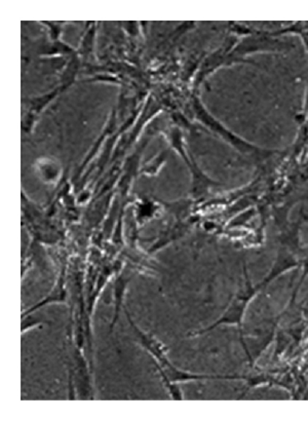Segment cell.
Here are the masks:
<instances>
[{
	"label": "cell",
	"mask_w": 308,
	"mask_h": 421,
	"mask_svg": "<svg viewBox=\"0 0 308 421\" xmlns=\"http://www.w3.org/2000/svg\"><path fill=\"white\" fill-rule=\"evenodd\" d=\"M66 272H65V268H63V270H61L60 274H59L58 279H57L56 283H55L52 291L48 293V295L46 296L44 299L39 301V303L35 304L32 308H29L28 310L23 312L22 317L35 314L37 310L44 308V306H48V304L63 303V302L66 301Z\"/></svg>",
	"instance_id": "cell-2"
},
{
	"label": "cell",
	"mask_w": 308,
	"mask_h": 421,
	"mask_svg": "<svg viewBox=\"0 0 308 421\" xmlns=\"http://www.w3.org/2000/svg\"><path fill=\"white\" fill-rule=\"evenodd\" d=\"M124 312H126L128 323H130L133 332H134L135 336H136L137 344L153 357V361L156 369H157L158 374H160L164 386L168 389V393H170L171 397L173 400L183 399L180 387L178 386L179 382L214 378L211 375H202V374L200 375V374L191 373V372L184 371V370L177 368L168 359V355H166L168 348L157 338L154 337L153 334L146 333V332L141 330L135 324V321H133L132 317L130 316L126 308H124Z\"/></svg>",
	"instance_id": "cell-1"
},
{
	"label": "cell",
	"mask_w": 308,
	"mask_h": 421,
	"mask_svg": "<svg viewBox=\"0 0 308 421\" xmlns=\"http://www.w3.org/2000/svg\"><path fill=\"white\" fill-rule=\"evenodd\" d=\"M131 279H132V274L128 270H122V272L115 277V280L113 281L115 315H113V321L110 324V332L115 327L116 321H117L118 317H119L120 310L124 306V297H126V289H128Z\"/></svg>",
	"instance_id": "cell-3"
}]
</instances>
